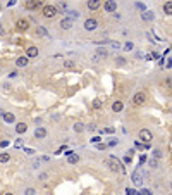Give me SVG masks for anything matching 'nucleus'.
I'll return each mask as SVG.
<instances>
[{
	"mask_svg": "<svg viewBox=\"0 0 172 195\" xmlns=\"http://www.w3.org/2000/svg\"><path fill=\"white\" fill-rule=\"evenodd\" d=\"M105 166L110 169V171H114V173H117V171H120V173H124V166H122V162L119 161V159L115 157V155H109V157L105 159Z\"/></svg>",
	"mask_w": 172,
	"mask_h": 195,
	"instance_id": "1",
	"label": "nucleus"
},
{
	"mask_svg": "<svg viewBox=\"0 0 172 195\" xmlns=\"http://www.w3.org/2000/svg\"><path fill=\"white\" fill-rule=\"evenodd\" d=\"M131 180H133V183L136 185V187H139V185H143V173H141V168H136L134 169V173H133V176H131Z\"/></svg>",
	"mask_w": 172,
	"mask_h": 195,
	"instance_id": "2",
	"label": "nucleus"
},
{
	"mask_svg": "<svg viewBox=\"0 0 172 195\" xmlns=\"http://www.w3.org/2000/svg\"><path fill=\"white\" fill-rule=\"evenodd\" d=\"M55 16H57V7L55 5H45V7H43V17L52 19V17H55Z\"/></svg>",
	"mask_w": 172,
	"mask_h": 195,
	"instance_id": "3",
	"label": "nucleus"
},
{
	"mask_svg": "<svg viewBox=\"0 0 172 195\" xmlns=\"http://www.w3.org/2000/svg\"><path fill=\"white\" fill-rule=\"evenodd\" d=\"M139 140H141L143 143H150L152 140H153V135H152V131L150 130H139Z\"/></svg>",
	"mask_w": 172,
	"mask_h": 195,
	"instance_id": "4",
	"label": "nucleus"
},
{
	"mask_svg": "<svg viewBox=\"0 0 172 195\" xmlns=\"http://www.w3.org/2000/svg\"><path fill=\"white\" fill-rule=\"evenodd\" d=\"M146 102V93L145 92H136L134 97H133V104L134 105H143Z\"/></svg>",
	"mask_w": 172,
	"mask_h": 195,
	"instance_id": "5",
	"label": "nucleus"
},
{
	"mask_svg": "<svg viewBox=\"0 0 172 195\" xmlns=\"http://www.w3.org/2000/svg\"><path fill=\"white\" fill-rule=\"evenodd\" d=\"M98 28V21L97 19H93V17H88L84 21V30L86 31H95Z\"/></svg>",
	"mask_w": 172,
	"mask_h": 195,
	"instance_id": "6",
	"label": "nucleus"
},
{
	"mask_svg": "<svg viewBox=\"0 0 172 195\" xmlns=\"http://www.w3.org/2000/svg\"><path fill=\"white\" fill-rule=\"evenodd\" d=\"M16 30H17V31H28V30H29V21H28V19H17V23H16Z\"/></svg>",
	"mask_w": 172,
	"mask_h": 195,
	"instance_id": "7",
	"label": "nucleus"
},
{
	"mask_svg": "<svg viewBox=\"0 0 172 195\" xmlns=\"http://www.w3.org/2000/svg\"><path fill=\"white\" fill-rule=\"evenodd\" d=\"M38 54H40V50H38V47L31 45L26 49V57L28 59H34V57H38Z\"/></svg>",
	"mask_w": 172,
	"mask_h": 195,
	"instance_id": "8",
	"label": "nucleus"
},
{
	"mask_svg": "<svg viewBox=\"0 0 172 195\" xmlns=\"http://www.w3.org/2000/svg\"><path fill=\"white\" fill-rule=\"evenodd\" d=\"M47 135H48V131H47V128H43V126H38L36 130H34V138H38V140L45 138Z\"/></svg>",
	"mask_w": 172,
	"mask_h": 195,
	"instance_id": "9",
	"label": "nucleus"
},
{
	"mask_svg": "<svg viewBox=\"0 0 172 195\" xmlns=\"http://www.w3.org/2000/svg\"><path fill=\"white\" fill-rule=\"evenodd\" d=\"M103 9H105L107 12H115V11H117V2H114V0L103 2Z\"/></svg>",
	"mask_w": 172,
	"mask_h": 195,
	"instance_id": "10",
	"label": "nucleus"
},
{
	"mask_svg": "<svg viewBox=\"0 0 172 195\" xmlns=\"http://www.w3.org/2000/svg\"><path fill=\"white\" fill-rule=\"evenodd\" d=\"M28 62H29V59H28L26 55H24V57H17V59H16V66H17V68H26Z\"/></svg>",
	"mask_w": 172,
	"mask_h": 195,
	"instance_id": "11",
	"label": "nucleus"
},
{
	"mask_svg": "<svg viewBox=\"0 0 172 195\" xmlns=\"http://www.w3.org/2000/svg\"><path fill=\"white\" fill-rule=\"evenodd\" d=\"M60 28H62V30H71L72 28V21L71 19H67V17H64V19H60Z\"/></svg>",
	"mask_w": 172,
	"mask_h": 195,
	"instance_id": "12",
	"label": "nucleus"
},
{
	"mask_svg": "<svg viewBox=\"0 0 172 195\" xmlns=\"http://www.w3.org/2000/svg\"><path fill=\"white\" fill-rule=\"evenodd\" d=\"M28 131V124L26 123H17L16 124V133H19V135H23V133Z\"/></svg>",
	"mask_w": 172,
	"mask_h": 195,
	"instance_id": "13",
	"label": "nucleus"
},
{
	"mask_svg": "<svg viewBox=\"0 0 172 195\" xmlns=\"http://www.w3.org/2000/svg\"><path fill=\"white\" fill-rule=\"evenodd\" d=\"M86 5H88V9H90V11H97V9H100L102 2H100V0H90Z\"/></svg>",
	"mask_w": 172,
	"mask_h": 195,
	"instance_id": "14",
	"label": "nucleus"
},
{
	"mask_svg": "<svg viewBox=\"0 0 172 195\" xmlns=\"http://www.w3.org/2000/svg\"><path fill=\"white\" fill-rule=\"evenodd\" d=\"M38 7H41V2H33V0H31V2H26L28 11H36Z\"/></svg>",
	"mask_w": 172,
	"mask_h": 195,
	"instance_id": "15",
	"label": "nucleus"
},
{
	"mask_svg": "<svg viewBox=\"0 0 172 195\" xmlns=\"http://www.w3.org/2000/svg\"><path fill=\"white\" fill-rule=\"evenodd\" d=\"M122 109H124V105H122V102H120V100H115L112 104V111H114V112H120Z\"/></svg>",
	"mask_w": 172,
	"mask_h": 195,
	"instance_id": "16",
	"label": "nucleus"
},
{
	"mask_svg": "<svg viewBox=\"0 0 172 195\" xmlns=\"http://www.w3.org/2000/svg\"><path fill=\"white\" fill-rule=\"evenodd\" d=\"M72 130H74L76 133H81V131H84V124H83V123H79V121H76V123H74V126H72Z\"/></svg>",
	"mask_w": 172,
	"mask_h": 195,
	"instance_id": "17",
	"label": "nucleus"
},
{
	"mask_svg": "<svg viewBox=\"0 0 172 195\" xmlns=\"http://www.w3.org/2000/svg\"><path fill=\"white\" fill-rule=\"evenodd\" d=\"M164 12L165 16H172V2H165L164 4Z\"/></svg>",
	"mask_w": 172,
	"mask_h": 195,
	"instance_id": "18",
	"label": "nucleus"
},
{
	"mask_svg": "<svg viewBox=\"0 0 172 195\" xmlns=\"http://www.w3.org/2000/svg\"><path fill=\"white\" fill-rule=\"evenodd\" d=\"M62 66L66 69H72V68H76V62H74V60H71V59H67V60H64V62H62Z\"/></svg>",
	"mask_w": 172,
	"mask_h": 195,
	"instance_id": "19",
	"label": "nucleus"
},
{
	"mask_svg": "<svg viewBox=\"0 0 172 195\" xmlns=\"http://www.w3.org/2000/svg\"><path fill=\"white\" fill-rule=\"evenodd\" d=\"M34 33H36V36H47V28L38 26L36 30H34Z\"/></svg>",
	"mask_w": 172,
	"mask_h": 195,
	"instance_id": "20",
	"label": "nucleus"
},
{
	"mask_svg": "<svg viewBox=\"0 0 172 195\" xmlns=\"http://www.w3.org/2000/svg\"><path fill=\"white\" fill-rule=\"evenodd\" d=\"M107 55H109V50H107V49H102V47H100V49L97 50V57H98V59H100V57H103V59H105Z\"/></svg>",
	"mask_w": 172,
	"mask_h": 195,
	"instance_id": "21",
	"label": "nucleus"
},
{
	"mask_svg": "<svg viewBox=\"0 0 172 195\" xmlns=\"http://www.w3.org/2000/svg\"><path fill=\"white\" fill-rule=\"evenodd\" d=\"M141 19H143V21H152V19H153V12H150V11L143 12Z\"/></svg>",
	"mask_w": 172,
	"mask_h": 195,
	"instance_id": "22",
	"label": "nucleus"
},
{
	"mask_svg": "<svg viewBox=\"0 0 172 195\" xmlns=\"http://www.w3.org/2000/svg\"><path fill=\"white\" fill-rule=\"evenodd\" d=\"M4 121H7V123H14V121H16L14 114H11V112H4Z\"/></svg>",
	"mask_w": 172,
	"mask_h": 195,
	"instance_id": "23",
	"label": "nucleus"
},
{
	"mask_svg": "<svg viewBox=\"0 0 172 195\" xmlns=\"http://www.w3.org/2000/svg\"><path fill=\"white\" fill-rule=\"evenodd\" d=\"M78 161H79V155H78V154H71V155L67 157V162H69V164H76Z\"/></svg>",
	"mask_w": 172,
	"mask_h": 195,
	"instance_id": "24",
	"label": "nucleus"
},
{
	"mask_svg": "<svg viewBox=\"0 0 172 195\" xmlns=\"http://www.w3.org/2000/svg\"><path fill=\"white\" fill-rule=\"evenodd\" d=\"M11 161V154H7V152H5V154H0V162H2V164H5V162H9Z\"/></svg>",
	"mask_w": 172,
	"mask_h": 195,
	"instance_id": "25",
	"label": "nucleus"
},
{
	"mask_svg": "<svg viewBox=\"0 0 172 195\" xmlns=\"http://www.w3.org/2000/svg\"><path fill=\"white\" fill-rule=\"evenodd\" d=\"M79 17V12L78 11H69L67 12V19H71V21H72V19H78Z\"/></svg>",
	"mask_w": 172,
	"mask_h": 195,
	"instance_id": "26",
	"label": "nucleus"
},
{
	"mask_svg": "<svg viewBox=\"0 0 172 195\" xmlns=\"http://www.w3.org/2000/svg\"><path fill=\"white\" fill-rule=\"evenodd\" d=\"M103 107V102L100 100V98H95L93 100V109H102Z\"/></svg>",
	"mask_w": 172,
	"mask_h": 195,
	"instance_id": "27",
	"label": "nucleus"
},
{
	"mask_svg": "<svg viewBox=\"0 0 172 195\" xmlns=\"http://www.w3.org/2000/svg\"><path fill=\"white\" fill-rule=\"evenodd\" d=\"M122 49L126 50V52H129V50H133V49H134V43H133V41H126Z\"/></svg>",
	"mask_w": 172,
	"mask_h": 195,
	"instance_id": "28",
	"label": "nucleus"
},
{
	"mask_svg": "<svg viewBox=\"0 0 172 195\" xmlns=\"http://www.w3.org/2000/svg\"><path fill=\"white\" fill-rule=\"evenodd\" d=\"M153 157H155V159H162V150L155 149V150H153Z\"/></svg>",
	"mask_w": 172,
	"mask_h": 195,
	"instance_id": "29",
	"label": "nucleus"
},
{
	"mask_svg": "<svg viewBox=\"0 0 172 195\" xmlns=\"http://www.w3.org/2000/svg\"><path fill=\"white\" fill-rule=\"evenodd\" d=\"M115 64L117 66H124V64H126V59H124V57H119V59H115Z\"/></svg>",
	"mask_w": 172,
	"mask_h": 195,
	"instance_id": "30",
	"label": "nucleus"
},
{
	"mask_svg": "<svg viewBox=\"0 0 172 195\" xmlns=\"http://www.w3.org/2000/svg\"><path fill=\"white\" fill-rule=\"evenodd\" d=\"M24 195H36V190H34V188H26Z\"/></svg>",
	"mask_w": 172,
	"mask_h": 195,
	"instance_id": "31",
	"label": "nucleus"
},
{
	"mask_svg": "<svg viewBox=\"0 0 172 195\" xmlns=\"http://www.w3.org/2000/svg\"><path fill=\"white\" fill-rule=\"evenodd\" d=\"M165 85H167L169 86V88H172V76H167V78H165Z\"/></svg>",
	"mask_w": 172,
	"mask_h": 195,
	"instance_id": "32",
	"label": "nucleus"
},
{
	"mask_svg": "<svg viewBox=\"0 0 172 195\" xmlns=\"http://www.w3.org/2000/svg\"><path fill=\"white\" fill-rule=\"evenodd\" d=\"M138 192L136 190H133V188H126V195H136Z\"/></svg>",
	"mask_w": 172,
	"mask_h": 195,
	"instance_id": "33",
	"label": "nucleus"
},
{
	"mask_svg": "<svg viewBox=\"0 0 172 195\" xmlns=\"http://www.w3.org/2000/svg\"><path fill=\"white\" fill-rule=\"evenodd\" d=\"M139 195H153V193H152L150 190H146V188H143V190L139 192Z\"/></svg>",
	"mask_w": 172,
	"mask_h": 195,
	"instance_id": "34",
	"label": "nucleus"
},
{
	"mask_svg": "<svg viewBox=\"0 0 172 195\" xmlns=\"http://www.w3.org/2000/svg\"><path fill=\"white\" fill-rule=\"evenodd\" d=\"M131 161H133V155H126V157H124V162H126V164H129Z\"/></svg>",
	"mask_w": 172,
	"mask_h": 195,
	"instance_id": "35",
	"label": "nucleus"
},
{
	"mask_svg": "<svg viewBox=\"0 0 172 195\" xmlns=\"http://www.w3.org/2000/svg\"><path fill=\"white\" fill-rule=\"evenodd\" d=\"M145 162H146V155L143 154L141 157H139V166H141V164H145Z\"/></svg>",
	"mask_w": 172,
	"mask_h": 195,
	"instance_id": "36",
	"label": "nucleus"
},
{
	"mask_svg": "<svg viewBox=\"0 0 172 195\" xmlns=\"http://www.w3.org/2000/svg\"><path fill=\"white\" fill-rule=\"evenodd\" d=\"M100 136H93V138H91V142H93V143H100Z\"/></svg>",
	"mask_w": 172,
	"mask_h": 195,
	"instance_id": "37",
	"label": "nucleus"
},
{
	"mask_svg": "<svg viewBox=\"0 0 172 195\" xmlns=\"http://www.w3.org/2000/svg\"><path fill=\"white\" fill-rule=\"evenodd\" d=\"M150 166H152V168H157V159H152V161H150Z\"/></svg>",
	"mask_w": 172,
	"mask_h": 195,
	"instance_id": "38",
	"label": "nucleus"
},
{
	"mask_svg": "<svg viewBox=\"0 0 172 195\" xmlns=\"http://www.w3.org/2000/svg\"><path fill=\"white\" fill-rule=\"evenodd\" d=\"M97 149L98 150H105V143H97Z\"/></svg>",
	"mask_w": 172,
	"mask_h": 195,
	"instance_id": "39",
	"label": "nucleus"
},
{
	"mask_svg": "<svg viewBox=\"0 0 172 195\" xmlns=\"http://www.w3.org/2000/svg\"><path fill=\"white\" fill-rule=\"evenodd\" d=\"M86 128H88L90 131H95V130H97V126H95V124H88V126H86Z\"/></svg>",
	"mask_w": 172,
	"mask_h": 195,
	"instance_id": "40",
	"label": "nucleus"
},
{
	"mask_svg": "<svg viewBox=\"0 0 172 195\" xmlns=\"http://www.w3.org/2000/svg\"><path fill=\"white\" fill-rule=\"evenodd\" d=\"M112 47H114V49H120V43H119V41H114Z\"/></svg>",
	"mask_w": 172,
	"mask_h": 195,
	"instance_id": "41",
	"label": "nucleus"
},
{
	"mask_svg": "<svg viewBox=\"0 0 172 195\" xmlns=\"http://www.w3.org/2000/svg\"><path fill=\"white\" fill-rule=\"evenodd\" d=\"M115 143H117V140H115V138H112V140H110V142H109V145H110V147H114V145H115Z\"/></svg>",
	"mask_w": 172,
	"mask_h": 195,
	"instance_id": "42",
	"label": "nucleus"
},
{
	"mask_svg": "<svg viewBox=\"0 0 172 195\" xmlns=\"http://www.w3.org/2000/svg\"><path fill=\"white\" fill-rule=\"evenodd\" d=\"M47 176H48V174H47V173H43V174H40V180H47Z\"/></svg>",
	"mask_w": 172,
	"mask_h": 195,
	"instance_id": "43",
	"label": "nucleus"
},
{
	"mask_svg": "<svg viewBox=\"0 0 172 195\" xmlns=\"http://www.w3.org/2000/svg\"><path fill=\"white\" fill-rule=\"evenodd\" d=\"M26 154H28V155H31V154H34V150H31V149H26Z\"/></svg>",
	"mask_w": 172,
	"mask_h": 195,
	"instance_id": "44",
	"label": "nucleus"
},
{
	"mask_svg": "<svg viewBox=\"0 0 172 195\" xmlns=\"http://www.w3.org/2000/svg\"><path fill=\"white\" fill-rule=\"evenodd\" d=\"M9 145V142H5V140H4V142H0V147H7Z\"/></svg>",
	"mask_w": 172,
	"mask_h": 195,
	"instance_id": "45",
	"label": "nucleus"
},
{
	"mask_svg": "<svg viewBox=\"0 0 172 195\" xmlns=\"http://www.w3.org/2000/svg\"><path fill=\"white\" fill-rule=\"evenodd\" d=\"M167 68H172V59H170V60H169V62H167Z\"/></svg>",
	"mask_w": 172,
	"mask_h": 195,
	"instance_id": "46",
	"label": "nucleus"
},
{
	"mask_svg": "<svg viewBox=\"0 0 172 195\" xmlns=\"http://www.w3.org/2000/svg\"><path fill=\"white\" fill-rule=\"evenodd\" d=\"M2 35H4V30H2V24H0V36H2Z\"/></svg>",
	"mask_w": 172,
	"mask_h": 195,
	"instance_id": "47",
	"label": "nucleus"
},
{
	"mask_svg": "<svg viewBox=\"0 0 172 195\" xmlns=\"http://www.w3.org/2000/svg\"><path fill=\"white\" fill-rule=\"evenodd\" d=\"M4 195H14V193H11V192H7V193H4Z\"/></svg>",
	"mask_w": 172,
	"mask_h": 195,
	"instance_id": "48",
	"label": "nucleus"
},
{
	"mask_svg": "<svg viewBox=\"0 0 172 195\" xmlns=\"http://www.w3.org/2000/svg\"><path fill=\"white\" fill-rule=\"evenodd\" d=\"M170 188H172V181H170Z\"/></svg>",
	"mask_w": 172,
	"mask_h": 195,
	"instance_id": "49",
	"label": "nucleus"
},
{
	"mask_svg": "<svg viewBox=\"0 0 172 195\" xmlns=\"http://www.w3.org/2000/svg\"><path fill=\"white\" fill-rule=\"evenodd\" d=\"M0 9H2V5H0Z\"/></svg>",
	"mask_w": 172,
	"mask_h": 195,
	"instance_id": "50",
	"label": "nucleus"
},
{
	"mask_svg": "<svg viewBox=\"0 0 172 195\" xmlns=\"http://www.w3.org/2000/svg\"><path fill=\"white\" fill-rule=\"evenodd\" d=\"M136 195H139V193H136Z\"/></svg>",
	"mask_w": 172,
	"mask_h": 195,
	"instance_id": "51",
	"label": "nucleus"
}]
</instances>
